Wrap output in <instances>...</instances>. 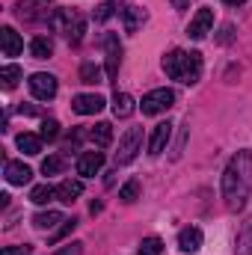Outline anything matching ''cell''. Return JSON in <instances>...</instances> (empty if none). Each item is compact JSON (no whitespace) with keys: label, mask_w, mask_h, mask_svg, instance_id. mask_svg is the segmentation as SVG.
I'll return each mask as SVG.
<instances>
[{"label":"cell","mask_w":252,"mask_h":255,"mask_svg":"<svg viewBox=\"0 0 252 255\" xmlns=\"http://www.w3.org/2000/svg\"><path fill=\"white\" fill-rule=\"evenodd\" d=\"M30 253H33V250L24 244V247H6V250H3L0 255H30Z\"/></svg>","instance_id":"836d02e7"},{"label":"cell","mask_w":252,"mask_h":255,"mask_svg":"<svg viewBox=\"0 0 252 255\" xmlns=\"http://www.w3.org/2000/svg\"><path fill=\"white\" fill-rule=\"evenodd\" d=\"M172 6L175 9H187V0H172Z\"/></svg>","instance_id":"d590c367"},{"label":"cell","mask_w":252,"mask_h":255,"mask_svg":"<svg viewBox=\"0 0 252 255\" xmlns=\"http://www.w3.org/2000/svg\"><path fill=\"white\" fill-rule=\"evenodd\" d=\"M74 229H77V220H65L63 226H60V229L54 232V238H51V244H57V241H63V238H68V235H71Z\"/></svg>","instance_id":"4dcf8cb0"},{"label":"cell","mask_w":252,"mask_h":255,"mask_svg":"<svg viewBox=\"0 0 252 255\" xmlns=\"http://www.w3.org/2000/svg\"><path fill=\"white\" fill-rule=\"evenodd\" d=\"M163 71H166V77L193 86V83H199V77H202V54H199V51L172 48V51L163 57Z\"/></svg>","instance_id":"7a4b0ae2"},{"label":"cell","mask_w":252,"mask_h":255,"mask_svg":"<svg viewBox=\"0 0 252 255\" xmlns=\"http://www.w3.org/2000/svg\"><path fill=\"white\" fill-rule=\"evenodd\" d=\"M113 113H116L119 119H127V116L133 113V98H130L127 92H116V95H113Z\"/></svg>","instance_id":"603a6c76"},{"label":"cell","mask_w":252,"mask_h":255,"mask_svg":"<svg viewBox=\"0 0 252 255\" xmlns=\"http://www.w3.org/2000/svg\"><path fill=\"white\" fill-rule=\"evenodd\" d=\"M80 193H83V181H71V178H65V181L57 184V199L65 202V205H71Z\"/></svg>","instance_id":"e0dca14e"},{"label":"cell","mask_w":252,"mask_h":255,"mask_svg":"<svg viewBox=\"0 0 252 255\" xmlns=\"http://www.w3.org/2000/svg\"><path fill=\"white\" fill-rule=\"evenodd\" d=\"M101 166H104V154H101V151H83V154L77 157V175H83V178L98 175Z\"/></svg>","instance_id":"8fae6325"},{"label":"cell","mask_w":252,"mask_h":255,"mask_svg":"<svg viewBox=\"0 0 252 255\" xmlns=\"http://www.w3.org/2000/svg\"><path fill=\"white\" fill-rule=\"evenodd\" d=\"M27 86H30V92H33L36 101H51V98H57V89H60L57 77L54 74H45V71H36L27 80Z\"/></svg>","instance_id":"8992f818"},{"label":"cell","mask_w":252,"mask_h":255,"mask_svg":"<svg viewBox=\"0 0 252 255\" xmlns=\"http://www.w3.org/2000/svg\"><path fill=\"white\" fill-rule=\"evenodd\" d=\"M232 39H235V27H232V24H226V27H223V33H220V42H223V45H229Z\"/></svg>","instance_id":"e575fe53"},{"label":"cell","mask_w":252,"mask_h":255,"mask_svg":"<svg viewBox=\"0 0 252 255\" xmlns=\"http://www.w3.org/2000/svg\"><path fill=\"white\" fill-rule=\"evenodd\" d=\"M51 27L57 33H63V39L68 45H80L83 42V33H86V18L74 9H65V6H57L54 18H51Z\"/></svg>","instance_id":"3957f363"},{"label":"cell","mask_w":252,"mask_h":255,"mask_svg":"<svg viewBox=\"0 0 252 255\" xmlns=\"http://www.w3.org/2000/svg\"><path fill=\"white\" fill-rule=\"evenodd\" d=\"M57 223H65V217L60 211H42V214L33 217V226L39 232H51V229H57Z\"/></svg>","instance_id":"d6986e66"},{"label":"cell","mask_w":252,"mask_h":255,"mask_svg":"<svg viewBox=\"0 0 252 255\" xmlns=\"http://www.w3.org/2000/svg\"><path fill=\"white\" fill-rule=\"evenodd\" d=\"M15 145H18L24 154H30V157H33V154H39V151H42V136H36V133H27V130H24V133H18Z\"/></svg>","instance_id":"ffe728a7"},{"label":"cell","mask_w":252,"mask_h":255,"mask_svg":"<svg viewBox=\"0 0 252 255\" xmlns=\"http://www.w3.org/2000/svg\"><path fill=\"white\" fill-rule=\"evenodd\" d=\"M6 181L12 184V187H24V184H30V178H33V169L27 166V163H21V160H6Z\"/></svg>","instance_id":"7c38bea8"},{"label":"cell","mask_w":252,"mask_h":255,"mask_svg":"<svg viewBox=\"0 0 252 255\" xmlns=\"http://www.w3.org/2000/svg\"><path fill=\"white\" fill-rule=\"evenodd\" d=\"M80 83H89V86H95V83H104V77H101V68L95 63H83L80 65Z\"/></svg>","instance_id":"484cf974"},{"label":"cell","mask_w":252,"mask_h":255,"mask_svg":"<svg viewBox=\"0 0 252 255\" xmlns=\"http://www.w3.org/2000/svg\"><path fill=\"white\" fill-rule=\"evenodd\" d=\"M80 253H83V244H68L63 250H57L54 255H80Z\"/></svg>","instance_id":"d6a6232c"},{"label":"cell","mask_w":252,"mask_h":255,"mask_svg":"<svg viewBox=\"0 0 252 255\" xmlns=\"http://www.w3.org/2000/svg\"><path fill=\"white\" fill-rule=\"evenodd\" d=\"M178 250L181 253H199L202 250V229L196 226H187L178 232Z\"/></svg>","instance_id":"5bb4252c"},{"label":"cell","mask_w":252,"mask_h":255,"mask_svg":"<svg viewBox=\"0 0 252 255\" xmlns=\"http://www.w3.org/2000/svg\"><path fill=\"white\" fill-rule=\"evenodd\" d=\"M21 77H24L21 65H3V68H0V80H3V89H15Z\"/></svg>","instance_id":"cb8c5ba5"},{"label":"cell","mask_w":252,"mask_h":255,"mask_svg":"<svg viewBox=\"0 0 252 255\" xmlns=\"http://www.w3.org/2000/svg\"><path fill=\"white\" fill-rule=\"evenodd\" d=\"M252 193V151L241 148L223 172V199L229 211H241Z\"/></svg>","instance_id":"6da1fadb"},{"label":"cell","mask_w":252,"mask_h":255,"mask_svg":"<svg viewBox=\"0 0 252 255\" xmlns=\"http://www.w3.org/2000/svg\"><path fill=\"white\" fill-rule=\"evenodd\" d=\"M235 253L238 255H252V217L241 226V232H238V247H235Z\"/></svg>","instance_id":"44dd1931"},{"label":"cell","mask_w":252,"mask_h":255,"mask_svg":"<svg viewBox=\"0 0 252 255\" xmlns=\"http://www.w3.org/2000/svg\"><path fill=\"white\" fill-rule=\"evenodd\" d=\"M39 136H42V139H48V142H51V139H57V136H60V125H57L54 119H45V122H42V133H39Z\"/></svg>","instance_id":"f546056e"},{"label":"cell","mask_w":252,"mask_h":255,"mask_svg":"<svg viewBox=\"0 0 252 255\" xmlns=\"http://www.w3.org/2000/svg\"><path fill=\"white\" fill-rule=\"evenodd\" d=\"M0 45H3V57H18L24 51V42L12 27H0Z\"/></svg>","instance_id":"9a60e30c"},{"label":"cell","mask_w":252,"mask_h":255,"mask_svg":"<svg viewBox=\"0 0 252 255\" xmlns=\"http://www.w3.org/2000/svg\"><path fill=\"white\" fill-rule=\"evenodd\" d=\"M211 27H214V9H208V6H202L193 18H190V24H187V36L190 39H205L208 33H211Z\"/></svg>","instance_id":"9c48e42d"},{"label":"cell","mask_w":252,"mask_h":255,"mask_svg":"<svg viewBox=\"0 0 252 255\" xmlns=\"http://www.w3.org/2000/svg\"><path fill=\"white\" fill-rule=\"evenodd\" d=\"M136 196H139V181H127L125 187L119 190V199H122L125 205H130V202H136Z\"/></svg>","instance_id":"f1b7e54d"},{"label":"cell","mask_w":252,"mask_h":255,"mask_svg":"<svg viewBox=\"0 0 252 255\" xmlns=\"http://www.w3.org/2000/svg\"><path fill=\"white\" fill-rule=\"evenodd\" d=\"M54 196H57V187H51V184H39V187L30 190V202H33V205H48Z\"/></svg>","instance_id":"d4e9b609"},{"label":"cell","mask_w":252,"mask_h":255,"mask_svg":"<svg viewBox=\"0 0 252 255\" xmlns=\"http://www.w3.org/2000/svg\"><path fill=\"white\" fill-rule=\"evenodd\" d=\"M113 12H116V3H113V0H107V3H101V6H98V12H95V21H107Z\"/></svg>","instance_id":"1f68e13d"},{"label":"cell","mask_w":252,"mask_h":255,"mask_svg":"<svg viewBox=\"0 0 252 255\" xmlns=\"http://www.w3.org/2000/svg\"><path fill=\"white\" fill-rule=\"evenodd\" d=\"M57 9H51V0H21L15 3V15L21 21H51Z\"/></svg>","instance_id":"5b68a950"},{"label":"cell","mask_w":252,"mask_h":255,"mask_svg":"<svg viewBox=\"0 0 252 255\" xmlns=\"http://www.w3.org/2000/svg\"><path fill=\"white\" fill-rule=\"evenodd\" d=\"M139 255H163V241L160 238H142Z\"/></svg>","instance_id":"4316f807"},{"label":"cell","mask_w":252,"mask_h":255,"mask_svg":"<svg viewBox=\"0 0 252 255\" xmlns=\"http://www.w3.org/2000/svg\"><path fill=\"white\" fill-rule=\"evenodd\" d=\"M145 18H148V12L142 9V6H125L122 9V21H125V33H136L142 24H145Z\"/></svg>","instance_id":"2e32d148"},{"label":"cell","mask_w":252,"mask_h":255,"mask_svg":"<svg viewBox=\"0 0 252 255\" xmlns=\"http://www.w3.org/2000/svg\"><path fill=\"white\" fill-rule=\"evenodd\" d=\"M63 166H65V160L60 154H51V157L42 160V172H45V175H57V172H63Z\"/></svg>","instance_id":"83f0119b"},{"label":"cell","mask_w":252,"mask_h":255,"mask_svg":"<svg viewBox=\"0 0 252 255\" xmlns=\"http://www.w3.org/2000/svg\"><path fill=\"white\" fill-rule=\"evenodd\" d=\"M226 6H241V3H247V0H223Z\"/></svg>","instance_id":"8d00e7d4"},{"label":"cell","mask_w":252,"mask_h":255,"mask_svg":"<svg viewBox=\"0 0 252 255\" xmlns=\"http://www.w3.org/2000/svg\"><path fill=\"white\" fill-rule=\"evenodd\" d=\"M172 122H160V125H154L151 130V139H148V154L151 157H157L163 148H166V142H169V136H172Z\"/></svg>","instance_id":"4fadbf2b"},{"label":"cell","mask_w":252,"mask_h":255,"mask_svg":"<svg viewBox=\"0 0 252 255\" xmlns=\"http://www.w3.org/2000/svg\"><path fill=\"white\" fill-rule=\"evenodd\" d=\"M175 104V92L172 89H151V92H145L142 95V101H139V107H142V116H157V113H166L169 107Z\"/></svg>","instance_id":"277c9868"},{"label":"cell","mask_w":252,"mask_h":255,"mask_svg":"<svg viewBox=\"0 0 252 255\" xmlns=\"http://www.w3.org/2000/svg\"><path fill=\"white\" fill-rule=\"evenodd\" d=\"M30 54H33L36 60H48V57L54 54V42H51L48 36H36V39L30 42Z\"/></svg>","instance_id":"7402d4cb"},{"label":"cell","mask_w":252,"mask_h":255,"mask_svg":"<svg viewBox=\"0 0 252 255\" xmlns=\"http://www.w3.org/2000/svg\"><path fill=\"white\" fill-rule=\"evenodd\" d=\"M89 139L98 145V148H107L113 142V125L110 122H98L95 128H89Z\"/></svg>","instance_id":"ac0fdd59"},{"label":"cell","mask_w":252,"mask_h":255,"mask_svg":"<svg viewBox=\"0 0 252 255\" xmlns=\"http://www.w3.org/2000/svg\"><path fill=\"white\" fill-rule=\"evenodd\" d=\"M101 48H104V57H107V80H116V74H119V63H122V45H119V36H116V33H104V36H101Z\"/></svg>","instance_id":"52a82bcc"},{"label":"cell","mask_w":252,"mask_h":255,"mask_svg":"<svg viewBox=\"0 0 252 255\" xmlns=\"http://www.w3.org/2000/svg\"><path fill=\"white\" fill-rule=\"evenodd\" d=\"M104 98L101 95H95V92H89V95H74L71 98V110L74 113H80V116H95V113H101L104 110Z\"/></svg>","instance_id":"30bf717a"},{"label":"cell","mask_w":252,"mask_h":255,"mask_svg":"<svg viewBox=\"0 0 252 255\" xmlns=\"http://www.w3.org/2000/svg\"><path fill=\"white\" fill-rule=\"evenodd\" d=\"M139 145H142V130L139 128H130L125 136L119 139V151H116V163L119 166H125L130 163L133 157H136V151H139Z\"/></svg>","instance_id":"ba28073f"}]
</instances>
